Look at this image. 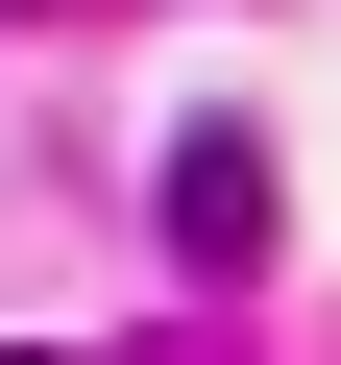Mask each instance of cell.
I'll list each match as a JSON object with an SVG mask.
<instances>
[{"label": "cell", "instance_id": "6da1fadb", "mask_svg": "<svg viewBox=\"0 0 341 365\" xmlns=\"http://www.w3.org/2000/svg\"><path fill=\"white\" fill-rule=\"evenodd\" d=\"M146 220H170V268H268V146H244V122H195V146L146 170Z\"/></svg>", "mask_w": 341, "mask_h": 365}]
</instances>
